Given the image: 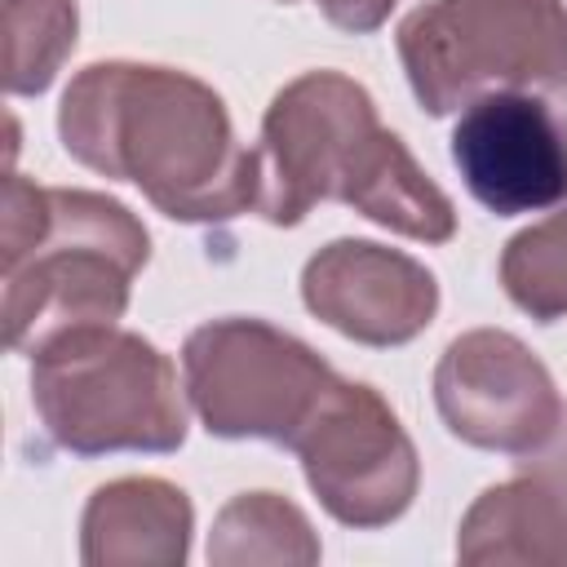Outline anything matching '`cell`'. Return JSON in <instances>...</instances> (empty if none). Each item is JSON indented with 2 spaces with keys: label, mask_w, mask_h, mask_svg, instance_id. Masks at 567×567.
I'll use <instances>...</instances> for the list:
<instances>
[{
  "label": "cell",
  "mask_w": 567,
  "mask_h": 567,
  "mask_svg": "<svg viewBox=\"0 0 567 567\" xmlns=\"http://www.w3.org/2000/svg\"><path fill=\"white\" fill-rule=\"evenodd\" d=\"M62 151L133 182L173 221H230L257 204V155L239 146L213 84L155 62H93L58 106Z\"/></svg>",
  "instance_id": "obj_1"
},
{
  "label": "cell",
  "mask_w": 567,
  "mask_h": 567,
  "mask_svg": "<svg viewBox=\"0 0 567 567\" xmlns=\"http://www.w3.org/2000/svg\"><path fill=\"white\" fill-rule=\"evenodd\" d=\"M0 248V319L13 354H40L75 328L115 323L128 310L137 270L151 261V235L120 199L35 186L22 173L4 182Z\"/></svg>",
  "instance_id": "obj_2"
},
{
  "label": "cell",
  "mask_w": 567,
  "mask_h": 567,
  "mask_svg": "<svg viewBox=\"0 0 567 567\" xmlns=\"http://www.w3.org/2000/svg\"><path fill=\"white\" fill-rule=\"evenodd\" d=\"M173 359L120 323L75 328L31 354V403L44 434L75 456L177 452L186 443Z\"/></svg>",
  "instance_id": "obj_3"
},
{
  "label": "cell",
  "mask_w": 567,
  "mask_h": 567,
  "mask_svg": "<svg viewBox=\"0 0 567 567\" xmlns=\"http://www.w3.org/2000/svg\"><path fill=\"white\" fill-rule=\"evenodd\" d=\"M408 84L430 115L527 89L567 102L563 0H425L394 31Z\"/></svg>",
  "instance_id": "obj_4"
},
{
  "label": "cell",
  "mask_w": 567,
  "mask_h": 567,
  "mask_svg": "<svg viewBox=\"0 0 567 567\" xmlns=\"http://www.w3.org/2000/svg\"><path fill=\"white\" fill-rule=\"evenodd\" d=\"M337 372L292 332L266 319H208L182 346V385L217 439L292 447Z\"/></svg>",
  "instance_id": "obj_5"
},
{
  "label": "cell",
  "mask_w": 567,
  "mask_h": 567,
  "mask_svg": "<svg viewBox=\"0 0 567 567\" xmlns=\"http://www.w3.org/2000/svg\"><path fill=\"white\" fill-rule=\"evenodd\" d=\"M381 128L372 93L341 71H306L284 84L266 115L257 155V204L270 226H297L323 199L341 195L359 146Z\"/></svg>",
  "instance_id": "obj_6"
},
{
  "label": "cell",
  "mask_w": 567,
  "mask_h": 567,
  "mask_svg": "<svg viewBox=\"0 0 567 567\" xmlns=\"http://www.w3.org/2000/svg\"><path fill=\"white\" fill-rule=\"evenodd\" d=\"M292 452L301 456V474L319 505L354 532H377L403 518L421 483L416 443L394 408L372 385L346 377L332 381Z\"/></svg>",
  "instance_id": "obj_7"
},
{
  "label": "cell",
  "mask_w": 567,
  "mask_h": 567,
  "mask_svg": "<svg viewBox=\"0 0 567 567\" xmlns=\"http://www.w3.org/2000/svg\"><path fill=\"white\" fill-rule=\"evenodd\" d=\"M434 408L461 443L523 456L554 434L567 403L514 332L474 328L447 341L434 363Z\"/></svg>",
  "instance_id": "obj_8"
},
{
  "label": "cell",
  "mask_w": 567,
  "mask_h": 567,
  "mask_svg": "<svg viewBox=\"0 0 567 567\" xmlns=\"http://www.w3.org/2000/svg\"><path fill=\"white\" fill-rule=\"evenodd\" d=\"M452 164L465 190L496 217L540 213L567 199L563 102L527 89H496L461 106Z\"/></svg>",
  "instance_id": "obj_9"
},
{
  "label": "cell",
  "mask_w": 567,
  "mask_h": 567,
  "mask_svg": "<svg viewBox=\"0 0 567 567\" xmlns=\"http://www.w3.org/2000/svg\"><path fill=\"white\" fill-rule=\"evenodd\" d=\"M306 310L359 346H403L439 315V279L372 239H332L301 270Z\"/></svg>",
  "instance_id": "obj_10"
},
{
  "label": "cell",
  "mask_w": 567,
  "mask_h": 567,
  "mask_svg": "<svg viewBox=\"0 0 567 567\" xmlns=\"http://www.w3.org/2000/svg\"><path fill=\"white\" fill-rule=\"evenodd\" d=\"M456 558L567 567V408L554 434L518 456V474L465 509Z\"/></svg>",
  "instance_id": "obj_11"
},
{
  "label": "cell",
  "mask_w": 567,
  "mask_h": 567,
  "mask_svg": "<svg viewBox=\"0 0 567 567\" xmlns=\"http://www.w3.org/2000/svg\"><path fill=\"white\" fill-rule=\"evenodd\" d=\"M195 509L168 478H115L102 483L80 514V558L89 567L155 563L177 567L190 554Z\"/></svg>",
  "instance_id": "obj_12"
},
{
  "label": "cell",
  "mask_w": 567,
  "mask_h": 567,
  "mask_svg": "<svg viewBox=\"0 0 567 567\" xmlns=\"http://www.w3.org/2000/svg\"><path fill=\"white\" fill-rule=\"evenodd\" d=\"M337 199L363 213L368 221L408 235L416 244H447L456 235L452 199L439 190V182H430V173L390 128H377L359 146L354 168L346 173Z\"/></svg>",
  "instance_id": "obj_13"
},
{
  "label": "cell",
  "mask_w": 567,
  "mask_h": 567,
  "mask_svg": "<svg viewBox=\"0 0 567 567\" xmlns=\"http://www.w3.org/2000/svg\"><path fill=\"white\" fill-rule=\"evenodd\" d=\"M319 536L310 518L279 492H239L221 505L208 536V563H319Z\"/></svg>",
  "instance_id": "obj_14"
},
{
  "label": "cell",
  "mask_w": 567,
  "mask_h": 567,
  "mask_svg": "<svg viewBox=\"0 0 567 567\" xmlns=\"http://www.w3.org/2000/svg\"><path fill=\"white\" fill-rule=\"evenodd\" d=\"M75 0H4V89L13 97L44 93L75 49Z\"/></svg>",
  "instance_id": "obj_15"
},
{
  "label": "cell",
  "mask_w": 567,
  "mask_h": 567,
  "mask_svg": "<svg viewBox=\"0 0 567 567\" xmlns=\"http://www.w3.org/2000/svg\"><path fill=\"white\" fill-rule=\"evenodd\" d=\"M501 284L505 297L536 323L567 319V199L505 244Z\"/></svg>",
  "instance_id": "obj_16"
},
{
  "label": "cell",
  "mask_w": 567,
  "mask_h": 567,
  "mask_svg": "<svg viewBox=\"0 0 567 567\" xmlns=\"http://www.w3.org/2000/svg\"><path fill=\"white\" fill-rule=\"evenodd\" d=\"M315 4L332 27H341L350 35H368L390 18V9L399 0H315Z\"/></svg>",
  "instance_id": "obj_17"
},
{
  "label": "cell",
  "mask_w": 567,
  "mask_h": 567,
  "mask_svg": "<svg viewBox=\"0 0 567 567\" xmlns=\"http://www.w3.org/2000/svg\"><path fill=\"white\" fill-rule=\"evenodd\" d=\"M284 4H292V0H284Z\"/></svg>",
  "instance_id": "obj_18"
}]
</instances>
